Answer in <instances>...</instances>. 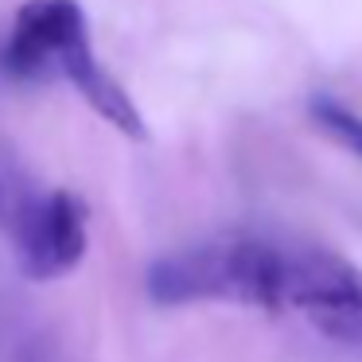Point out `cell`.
Segmentation results:
<instances>
[{"label": "cell", "instance_id": "obj_1", "mask_svg": "<svg viewBox=\"0 0 362 362\" xmlns=\"http://www.w3.org/2000/svg\"><path fill=\"white\" fill-rule=\"evenodd\" d=\"M0 71L12 82H71L82 102L129 141H148L141 110L98 63L78 0H24L0 43Z\"/></svg>", "mask_w": 362, "mask_h": 362}, {"label": "cell", "instance_id": "obj_2", "mask_svg": "<svg viewBox=\"0 0 362 362\" xmlns=\"http://www.w3.org/2000/svg\"><path fill=\"white\" fill-rule=\"evenodd\" d=\"M144 292L160 308L242 304L257 312L284 308V250L257 238H218L164 253L144 273Z\"/></svg>", "mask_w": 362, "mask_h": 362}, {"label": "cell", "instance_id": "obj_3", "mask_svg": "<svg viewBox=\"0 0 362 362\" xmlns=\"http://www.w3.org/2000/svg\"><path fill=\"white\" fill-rule=\"evenodd\" d=\"M86 218V203L66 187L43 195H8V187L0 183V222L16 242L28 281H59L82 265L90 245Z\"/></svg>", "mask_w": 362, "mask_h": 362}, {"label": "cell", "instance_id": "obj_4", "mask_svg": "<svg viewBox=\"0 0 362 362\" xmlns=\"http://www.w3.org/2000/svg\"><path fill=\"white\" fill-rule=\"evenodd\" d=\"M300 308L335 343L362 351V273L320 245L284 253V308Z\"/></svg>", "mask_w": 362, "mask_h": 362}, {"label": "cell", "instance_id": "obj_5", "mask_svg": "<svg viewBox=\"0 0 362 362\" xmlns=\"http://www.w3.org/2000/svg\"><path fill=\"white\" fill-rule=\"evenodd\" d=\"M312 117H315V125H320L323 133L335 136L339 144H346V148L362 160V117H358V113H351L346 105L331 102V98H315V102H312Z\"/></svg>", "mask_w": 362, "mask_h": 362}]
</instances>
